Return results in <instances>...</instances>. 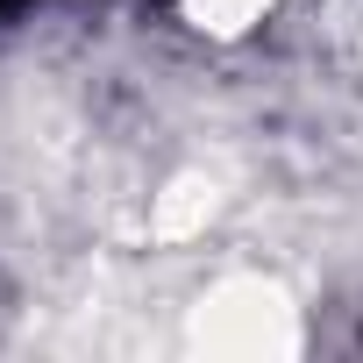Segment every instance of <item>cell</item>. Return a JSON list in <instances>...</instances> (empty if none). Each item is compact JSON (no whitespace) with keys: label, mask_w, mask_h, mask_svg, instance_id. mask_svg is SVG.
<instances>
[{"label":"cell","mask_w":363,"mask_h":363,"mask_svg":"<svg viewBox=\"0 0 363 363\" xmlns=\"http://www.w3.org/2000/svg\"><path fill=\"white\" fill-rule=\"evenodd\" d=\"M15 8H22V0H0V22H8V15H15Z\"/></svg>","instance_id":"6da1fadb"}]
</instances>
